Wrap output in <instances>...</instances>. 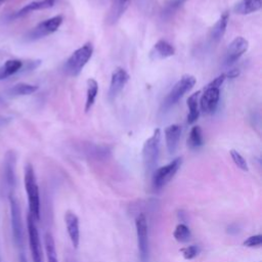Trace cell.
<instances>
[{
    "label": "cell",
    "instance_id": "cell-1",
    "mask_svg": "<svg viewBox=\"0 0 262 262\" xmlns=\"http://www.w3.org/2000/svg\"><path fill=\"white\" fill-rule=\"evenodd\" d=\"M24 183L28 196L29 214L36 220H40V193L36 174L32 164L28 163L24 171Z\"/></svg>",
    "mask_w": 262,
    "mask_h": 262
},
{
    "label": "cell",
    "instance_id": "cell-2",
    "mask_svg": "<svg viewBox=\"0 0 262 262\" xmlns=\"http://www.w3.org/2000/svg\"><path fill=\"white\" fill-rule=\"evenodd\" d=\"M160 142H161V130L156 129L152 135L147 138L142 147V163L145 173L151 174L158 163L160 154Z\"/></svg>",
    "mask_w": 262,
    "mask_h": 262
},
{
    "label": "cell",
    "instance_id": "cell-3",
    "mask_svg": "<svg viewBox=\"0 0 262 262\" xmlns=\"http://www.w3.org/2000/svg\"><path fill=\"white\" fill-rule=\"evenodd\" d=\"M93 53V46L91 43H86L77 50H75L71 56L67 59L63 70L64 72L72 77L78 76L83 68L86 66L88 60L91 58Z\"/></svg>",
    "mask_w": 262,
    "mask_h": 262
},
{
    "label": "cell",
    "instance_id": "cell-4",
    "mask_svg": "<svg viewBox=\"0 0 262 262\" xmlns=\"http://www.w3.org/2000/svg\"><path fill=\"white\" fill-rule=\"evenodd\" d=\"M182 164V158L178 157L168 163L165 166H162L151 173V186L155 190H160L165 187L175 176Z\"/></svg>",
    "mask_w": 262,
    "mask_h": 262
},
{
    "label": "cell",
    "instance_id": "cell-5",
    "mask_svg": "<svg viewBox=\"0 0 262 262\" xmlns=\"http://www.w3.org/2000/svg\"><path fill=\"white\" fill-rule=\"evenodd\" d=\"M195 82H196V79L191 75L182 76L181 79L173 86V88L170 90V92L165 97L163 104H162L163 112L169 110L174 104H176L179 101V99L186 92H188L189 90L192 89Z\"/></svg>",
    "mask_w": 262,
    "mask_h": 262
},
{
    "label": "cell",
    "instance_id": "cell-6",
    "mask_svg": "<svg viewBox=\"0 0 262 262\" xmlns=\"http://www.w3.org/2000/svg\"><path fill=\"white\" fill-rule=\"evenodd\" d=\"M8 198H9V205H10L11 232H12L13 243L18 249H23L24 241H25V231H24V224L21 220L20 207L14 194L9 195Z\"/></svg>",
    "mask_w": 262,
    "mask_h": 262
},
{
    "label": "cell",
    "instance_id": "cell-7",
    "mask_svg": "<svg viewBox=\"0 0 262 262\" xmlns=\"http://www.w3.org/2000/svg\"><path fill=\"white\" fill-rule=\"evenodd\" d=\"M135 228L139 257L141 262H146L148 259V225L144 213H139L136 216Z\"/></svg>",
    "mask_w": 262,
    "mask_h": 262
},
{
    "label": "cell",
    "instance_id": "cell-8",
    "mask_svg": "<svg viewBox=\"0 0 262 262\" xmlns=\"http://www.w3.org/2000/svg\"><path fill=\"white\" fill-rule=\"evenodd\" d=\"M16 154L14 150H7L3 161V184L8 196L13 194L16 186Z\"/></svg>",
    "mask_w": 262,
    "mask_h": 262
},
{
    "label": "cell",
    "instance_id": "cell-9",
    "mask_svg": "<svg viewBox=\"0 0 262 262\" xmlns=\"http://www.w3.org/2000/svg\"><path fill=\"white\" fill-rule=\"evenodd\" d=\"M62 20H63L62 15H55L39 23L35 28H33L28 33L27 39L30 41H34V40H38L53 34L59 29V27L62 24Z\"/></svg>",
    "mask_w": 262,
    "mask_h": 262
},
{
    "label": "cell",
    "instance_id": "cell-10",
    "mask_svg": "<svg viewBox=\"0 0 262 262\" xmlns=\"http://www.w3.org/2000/svg\"><path fill=\"white\" fill-rule=\"evenodd\" d=\"M27 229L29 236V245L33 262H43L42 247L39 236V231L36 225V220L28 213L27 215Z\"/></svg>",
    "mask_w": 262,
    "mask_h": 262
},
{
    "label": "cell",
    "instance_id": "cell-11",
    "mask_svg": "<svg viewBox=\"0 0 262 262\" xmlns=\"http://www.w3.org/2000/svg\"><path fill=\"white\" fill-rule=\"evenodd\" d=\"M249 48V42L238 36L235 37L228 45L226 52H225V66H231L233 64L235 61H237L239 59V57L248 50Z\"/></svg>",
    "mask_w": 262,
    "mask_h": 262
},
{
    "label": "cell",
    "instance_id": "cell-12",
    "mask_svg": "<svg viewBox=\"0 0 262 262\" xmlns=\"http://www.w3.org/2000/svg\"><path fill=\"white\" fill-rule=\"evenodd\" d=\"M220 98V88L208 85L201 96L200 105L205 114H212L217 108Z\"/></svg>",
    "mask_w": 262,
    "mask_h": 262
},
{
    "label": "cell",
    "instance_id": "cell-13",
    "mask_svg": "<svg viewBox=\"0 0 262 262\" xmlns=\"http://www.w3.org/2000/svg\"><path fill=\"white\" fill-rule=\"evenodd\" d=\"M64 224L73 248L78 249L80 244V223L78 216L72 211H67L64 213Z\"/></svg>",
    "mask_w": 262,
    "mask_h": 262
},
{
    "label": "cell",
    "instance_id": "cell-14",
    "mask_svg": "<svg viewBox=\"0 0 262 262\" xmlns=\"http://www.w3.org/2000/svg\"><path fill=\"white\" fill-rule=\"evenodd\" d=\"M128 80H129V75L124 69L122 68L116 69L112 74L111 84L108 89V97L111 99H114L123 90Z\"/></svg>",
    "mask_w": 262,
    "mask_h": 262
},
{
    "label": "cell",
    "instance_id": "cell-15",
    "mask_svg": "<svg viewBox=\"0 0 262 262\" xmlns=\"http://www.w3.org/2000/svg\"><path fill=\"white\" fill-rule=\"evenodd\" d=\"M175 54V48L166 40H159L155 43L152 46L150 52H149V58L151 60H158V59H164L170 56H173Z\"/></svg>",
    "mask_w": 262,
    "mask_h": 262
},
{
    "label": "cell",
    "instance_id": "cell-16",
    "mask_svg": "<svg viewBox=\"0 0 262 262\" xmlns=\"http://www.w3.org/2000/svg\"><path fill=\"white\" fill-rule=\"evenodd\" d=\"M181 131H182L181 126L178 124H172V125L168 126L164 131L166 147L170 155L174 154L178 146Z\"/></svg>",
    "mask_w": 262,
    "mask_h": 262
},
{
    "label": "cell",
    "instance_id": "cell-17",
    "mask_svg": "<svg viewBox=\"0 0 262 262\" xmlns=\"http://www.w3.org/2000/svg\"><path fill=\"white\" fill-rule=\"evenodd\" d=\"M56 0H36L32 1L28 4H26L24 7H21L18 11L14 13V17H21L24 15H27L28 13L36 10H42L51 8L55 4Z\"/></svg>",
    "mask_w": 262,
    "mask_h": 262
},
{
    "label": "cell",
    "instance_id": "cell-18",
    "mask_svg": "<svg viewBox=\"0 0 262 262\" xmlns=\"http://www.w3.org/2000/svg\"><path fill=\"white\" fill-rule=\"evenodd\" d=\"M228 18H229V13L227 11H225V12H223L221 14V16L218 18V20L212 27L211 33H210V37H211L213 42L217 43L223 37V35H224L225 31H226L227 24H228Z\"/></svg>",
    "mask_w": 262,
    "mask_h": 262
},
{
    "label": "cell",
    "instance_id": "cell-19",
    "mask_svg": "<svg viewBox=\"0 0 262 262\" xmlns=\"http://www.w3.org/2000/svg\"><path fill=\"white\" fill-rule=\"evenodd\" d=\"M24 62L20 59H8L0 67V81L7 79L8 77L20 72L23 70Z\"/></svg>",
    "mask_w": 262,
    "mask_h": 262
},
{
    "label": "cell",
    "instance_id": "cell-20",
    "mask_svg": "<svg viewBox=\"0 0 262 262\" xmlns=\"http://www.w3.org/2000/svg\"><path fill=\"white\" fill-rule=\"evenodd\" d=\"M262 7L261 0H241L237 2L233 8L235 13L238 14H250L260 10Z\"/></svg>",
    "mask_w": 262,
    "mask_h": 262
},
{
    "label": "cell",
    "instance_id": "cell-21",
    "mask_svg": "<svg viewBox=\"0 0 262 262\" xmlns=\"http://www.w3.org/2000/svg\"><path fill=\"white\" fill-rule=\"evenodd\" d=\"M201 91H196L192 93L188 98H187V106H188V115H187V123L188 124H193L196 122L200 116V111H199V96H200Z\"/></svg>",
    "mask_w": 262,
    "mask_h": 262
},
{
    "label": "cell",
    "instance_id": "cell-22",
    "mask_svg": "<svg viewBox=\"0 0 262 262\" xmlns=\"http://www.w3.org/2000/svg\"><path fill=\"white\" fill-rule=\"evenodd\" d=\"M38 88L39 87L37 85L21 82L10 87L7 92L10 96H26L35 93L38 90Z\"/></svg>",
    "mask_w": 262,
    "mask_h": 262
},
{
    "label": "cell",
    "instance_id": "cell-23",
    "mask_svg": "<svg viewBox=\"0 0 262 262\" xmlns=\"http://www.w3.org/2000/svg\"><path fill=\"white\" fill-rule=\"evenodd\" d=\"M98 93V83L96 80L90 78L87 80V91H86V102H85V112H89L93 106L96 96Z\"/></svg>",
    "mask_w": 262,
    "mask_h": 262
},
{
    "label": "cell",
    "instance_id": "cell-24",
    "mask_svg": "<svg viewBox=\"0 0 262 262\" xmlns=\"http://www.w3.org/2000/svg\"><path fill=\"white\" fill-rule=\"evenodd\" d=\"M204 144L203 132L200 126H193L190 129L188 138H187V145L191 149H195L201 147Z\"/></svg>",
    "mask_w": 262,
    "mask_h": 262
},
{
    "label": "cell",
    "instance_id": "cell-25",
    "mask_svg": "<svg viewBox=\"0 0 262 262\" xmlns=\"http://www.w3.org/2000/svg\"><path fill=\"white\" fill-rule=\"evenodd\" d=\"M44 244H45V252L48 262H58L57 253L55 248V242L51 233L47 232L44 236Z\"/></svg>",
    "mask_w": 262,
    "mask_h": 262
},
{
    "label": "cell",
    "instance_id": "cell-26",
    "mask_svg": "<svg viewBox=\"0 0 262 262\" xmlns=\"http://www.w3.org/2000/svg\"><path fill=\"white\" fill-rule=\"evenodd\" d=\"M173 237L181 244H185L189 242L191 237V232L189 227L184 223H179L176 225L174 231H173Z\"/></svg>",
    "mask_w": 262,
    "mask_h": 262
},
{
    "label": "cell",
    "instance_id": "cell-27",
    "mask_svg": "<svg viewBox=\"0 0 262 262\" xmlns=\"http://www.w3.org/2000/svg\"><path fill=\"white\" fill-rule=\"evenodd\" d=\"M230 157L233 161V163L235 164V166L237 168H239L241 170L245 171V172H248L249 171V166H248V163L247 161L245 160V158L235 149H231L230 150Z\"/></svg>",
    "mask_w": 262,
    "mask_h": 262
},
{
    "label": "cell",
    "instance_id": "cell-28",
    "mask_svg": "<svg viewBox=\"0 0 262 262\" xmlns=\"http://www.w3.org/2000/svg\"><path fill=\"white\" fill-rule=\"evenodd\" d=\"M180 253L182 254V257L185 260H192L193 258H195L199 255L200 248L196 245L186 246V247L180 249Z\"/></svg>",
    "mask_w": 262,
    "mask_h": 262
},
{
    "label": "cell",
    "instance_id": "cell-29",
    "mask_svg": "<svg viewBox=\"0 0 262 262\" xmlns=\"http://www.w3.org/2000/svg\"><path fill=\"white\" fill-rule=\"evenodd\" d=\"M262 244V235L261 234H255L249 236L247 239L244 241L243 245L247 248H258Z\"/></svg>",
    "mask_w": 262,
    "mask_h": 262
},
{
    "label": "cell",
    "instance_id": "cell-30",
    "mask_svg": "<svg viewBox=\"0 0 262 262\" xmlns=\"http://www.w3.org/2000/svg\"><path fill=\"white\" fill-rule=\"evenodd\" d=\"M226 79V77H225V74H221L220 76H218V77H216L210 84H208V85H210V86H213V87H217V88H220V86L223 84V82H224V80Z\"/></svg>",
    "mask_w": 262,
    "mask_h": 262
},
{
    "label": "cell",
    "instance_id": "cell-31",
    "mask_svg": "<svg viewBox=\"0 0 262 262\" xmlns=\"http://www.w3.org/2000/svg\"><path fill=\"white\" fill-rule=\"evenodd\" d=\"M185 1H186V0H171V1L169 2L168 7H169L170 10H172V9H177L178 7H180L181 5H183V3H184Z\"/></svg>",
    "mask_w": 262,
    "mask_h": 262
},
{
    "label": "cell",
    "instance_id": "cell-32",
    "mask_svg": "<svg viewBox=\"0 0 262 262\" xmlns=\"http://www.w3.org/2000/svg\"><path fill=\"white\" fill-rule=\"evenodd\" d=\"M238 75H239V71H238L237 69H231V70H229V71L225 74V77H226V78L233 79V78H236Z\"/></svg>",
    "mask_w": 262,
    "mask_h": 262
},
{
    "label": "cell",
    "instance_id": "cell-33",
    "mask_svg": "<svg viewBox=\"0 0 262 262\" xmlns=\"http://www.w3.org/2000/svg\"><path fill=\"white\" fill-rule=\"evenodd\" d=\"M19 262H28L27 261V257H26V255L23 252L19 255Z\"/></svg>",
    "mask_w": 262,
    "mask_h": 262
},
{
    "label": "cell",
    "instance_id": "cell-34",
    "mask_svg": "<svg viewBox=\"0 0 262 262\" xmlns=\"http://www.w3.org/2000/svg\"><path fill=\"white\" fill-rule=\"evenodd\" d=\"M0 262H1V260H0Z\"/></svg>",
    "mask_w": 262,
    "mask_h": 262
}]
</instances>
